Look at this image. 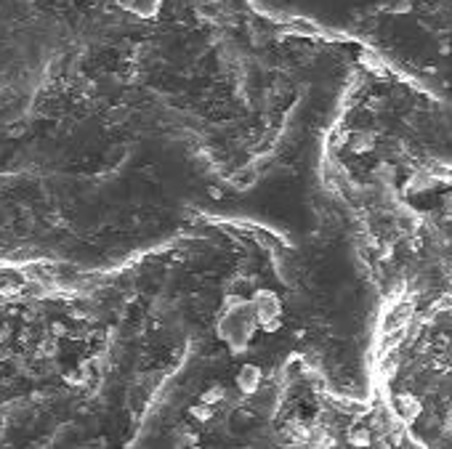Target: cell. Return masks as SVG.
Segmentation results:
<instances>
[]
</instances>
